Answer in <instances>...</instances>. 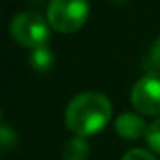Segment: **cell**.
Wrapping results in <instances>:
<instances>
[{
	"instance_id": "obj_8",
	"label": "cell",
	"mask_w": 160,
	"mask_h": 160,
	"mask_svg": "<svg viewBox=\"0 0 160 160\" xmlns=\"http://www.w3.org/2000/svg\"><path fill=\"white\" fill-rule=\"evenodd\" d=\"M145 139L153 153H160V117H157L152 124H148Z\"/></svg>"
},
{
	"instance_id": "obj_1",
	"label": "cell",
	"mask_w": 160,
	"mask_h": 160,
	"mask_svg": "<svg viewBox=\"0 0 160 160\" xmlns=\"http://www.w3.org/2000/svg\"><path fill=\"white\" fill-rule=\"evenodd\" d=\"M112 117V102L100 91L78 93L67 103L64 121L76 136L88 138L100 132Z\"/></svg>"
},
{
	"instance_id": "obj_6",
	"label": "cell",
	"mask_w": 160,
	"mask_h": 160,
	"mask_svg": "<svg viewBox=\"0 0 160 160\" xmlns=\"http://www.w3.org/2000/svg\"><path fill=\"white\" fill-rule=\"evenodd\" d=\"M62 158L64 160H88L90 158V145L86 138L74 136L64 145L62 150Z\"/></svg>"
},
{
	"instance_id": "obj_2",
	"label": "cell",
	"mask_w": 160,
	"mask_h": 160,
	"mask_svg": "<svg viewBox=\"0 0 160 160\" xmlns=\"http://www.w3.org/2000/svg\"><path fill=\"white\" fill-rule=\"evenodd\" d=\"M90 16L88 0H50L47 7V21L50 28L69 35L81 29Z\"/></svg>"
},
{
	"instance_id": "obj_3",
	"label": "cell",
	"mask_w": 160,
	"mask_h": 160,
	"mask_svg": "<svg viewBox=\"0 0 160 160\" xmlns=\"http://www.w3.org/2000/svg\"><path fill=\"white\" fill-rule=\"evenodd\" d=\"M11 36L24 48L47 47L50 40V24L38 12H19L11 19L9 24Z\"/></svg>"
},
{
	"instance_id": "obj_11",
	"label": "cell",
	"mask_w": 160,
	"mask_h": 160,
	"mask_svg": "<svg viewBox=\"0 0 160 160\" xmlns=\"http://www.w3.org/2000/svg\"><path fill=\"white\" fill-rule=\"evenodd\" d=\"M121 160H157V157L153 155V152L145 148H131L129 152H126L122 155Z\"/></svg>"
},
{
	"instance_id": "obj_10",
	"label": "cell",
	"mask_w": 160,
	"mask_h": 160,
	"mask_svg": "<svg viewBox=\"0 0 160 160\" xmlns=\"http://www.w3.org/2000/svg\"><path fill=\"white\" fill-rule=\"evenodd\" d=\"M146 62H148V72L160 71V36L153 42L152 48L148 52V57H146Z\"/></svg>"
},
{
	"instance_id": "obj_5",
	"label": "cell",
	"mask_w": 160,
	"mask_h": 160,
	"mask_svg": "<svg viewBox=\"0 0 160 160\" xmlns=\"http://www.w3.org/2000/svg\"><path fill=\"white\" fill-rule=\"evenodd\" d=\"M114 129L122 139H138L146 134L148 124L143 121L141 115L134 114V112H122L115 119Z\"/></svg>"
},
{
	"instance_id": "obj_4",
	"label": "cell",
	"mask_w": 160,
	"mask_h": 160,
	"mask_svg": "<svg viewBox=\"0 0 160 160\" xmlns=\"http://www.w3.org/2000/svg\"><path fill=\"white\" fill-rule=\"evenodd\" d=\"M131 103L138 114L160 117V71L146 72L131 90Z\"/></svg>"
},
{
	"instance_id": "obj_7",
	"label": "cell",
	"mask_w": 160,
	"mask_h": 160,
	"mask_svg": "<svg viewBox=\"0 0 160 160\" xmlns=\"http://www.w3.org/2000/svg\"><path fill=\"white\" fill-rule=\"evenodd\" d=\"M53 62H55V55L48 47H40V48L31 50L29 64L36 72H48L53 67Z\"/></svg>"
},
{
	"instance_id": "obj_9",
	"label": "cell",
	"mask_w": 160,
	"mask_h": 160,
	"mask_svg": "<svg viewBox=\"0 0 160 160\" xmlns=\"http://www.w3.org/2000/svg\"><path fill=\"white\" fill-rule=\"evenodd\" d=\"M16 143H18V134H16V131L11 126H7L4 122V124L0 126V146H2V150H4V152H9L11 148L16 146Z\"/></svg>"
}]
</instances>
